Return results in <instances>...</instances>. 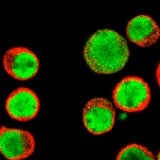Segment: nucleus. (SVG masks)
Listing matches in <instances>:
<instances>
[{
  "instance_id": "f03ea898",
  "label": "nucleus",
  "mask_w": 160,
  "mask_h": 160,
  "mask_svg": "<svg viewBox=\"0 0 160 160\" xmlns=\"http://www.w3.org/2000/svg\"><path fill=\"white\" fill-rule=\"evenodd\" d=\"M113 101L121 111L127 113L143 111L151 102L150 86L139 77L127 76L115 86Z\"/></svg>"
},
{
  "instance_id": "9d476101",
  "label": "nucleus",
  "mask_w": 160,
  "mask_h": 160,
  "mask_svg": "<svg viewBox=\"0 0 160 160\" xmlns=\"http://www.w3.org/2000/svg\"><path fill=\"white\" fill-rule=\"evenodd\" d=\"M157 160H160V151L158 152V155H157Z\"/></svg>"
},
{
  "instance_id": "6e6552de",
  "label": "nucleus",
  "mask_w": 160,
  "mask_h": 160,
  "mask_svg": "<svg viewBox=\"0 0 160 160\" xmlns=\"http://www.w3.org/2000/svg\"><path fill=\"white\" fill-rule=\"evenodd\" d=\"M116 160H155L153 153L139 144H129L123 147Z\"/></svg>"
},
{
  "instance_id": "7ed1b4c3",
  "label": "nucleus",
  "mask_w": 160,
  "mask_h": 160,
  "mask_svg": "<svg viewBox=\"0 0 160 160\" xmlns=\"http://www.w3.org/2000/svg\"><path fill=\"white\" fill-rule=\"evenodd\" d=\"M115 108L107 99L94 98L83 107V124L87 131L93 135H103L111 131L115 124Z\"/></svg>"
},
{
  "instance_id": "39448f33",
  "label": "nucleus",
  "mask_w": 160,
  "mask_h": 160,
  "mask_svg": "<svg viewBox=\"0 0 160 160\" xmlns=\"http://www.w3.org/2000/svg\"><path fill=\"white\" fill-rule=\"evenodd\" d=\"M40 62L34 52L27 48H12L3 56L5 71L19 81L32 79L39 70Z\"/></svg>"
},
{
  "instance_id": "423d86ee",
  "label": "nucleus",
  "mask_w": 160,
  "mask_h": 160,
  "mask_svg": "<svg viewBox=\"0 0 160 160\" xmlns=\"http://www.w3.org/2000/svg\"><path fill=\"white\" fill-rule=\"evenodd\" d=\"M5 108L12 118L28 121L37 116L40 101L34 91L28 87H18L9 95Z\"/></svg>"
},
{
  "instance_id": "1a4fd4ad",
  "label": "nucleus",
  "mask_w": 160,
  "mask_h": 160,
  "mask_svg": "<svg viewBox=\"0 0 160 160\" xmlns=\"http://www.w3.org/2000/svg\"><path fill=\"white\" fill-rule=\"evenodd\" d=\"M155 79L157 81V83L160 87V62L158 63V66H157V68L155 70Z\"/></svg>"
},
{
  "instance_id": "20e7f679",
  "label": "nucleus",
  "mask_w": 160,
  "mask_h": 160,
  "mask_svg": "<svg viewBox=\"0 0 160 160\" xmlns=\"http://www.w3.org/2000/svg\"><path fill=\"white\" fill-rule=\"evenodd\" d=\"M35 138L29 132L1 126L0 151L8 160H22L33 153Z\"/></svg>"
},
{
  "instance_id": "f257e3e1",
  "label": "nucleus",
  "mask_w": 160,
  "mask_h": 160,
  "mask_svg": "<svg viewBox=\"0 0 160 160\" xmlns=\"http://www.w3.org/2000/svg\"><path fill=\"white\" fill-rule=\"evenodd\" d=\"M84 60L91 70L98 74H114L120 71L130 56L129 47L123 36L109 28L99 29L87 40Z\"/></svg>"
},
{
  "instance_id": "0eeeda50",
  "label": "nucleus",
  "mask_w": 160,
  "mask_h": 160,
  "mask_svg": "<svg viewBox=\"0 0 160 160\" xmlns=\"http://www.w3.org/2000/svg\"><path fill=\"white\" fill-rule=\"evenodd\" d=\"M126 36L132 43L142 48H148L158 41L160 28L152 17L141 14L128 22Z\"/></svg>"
}]
</instances>
